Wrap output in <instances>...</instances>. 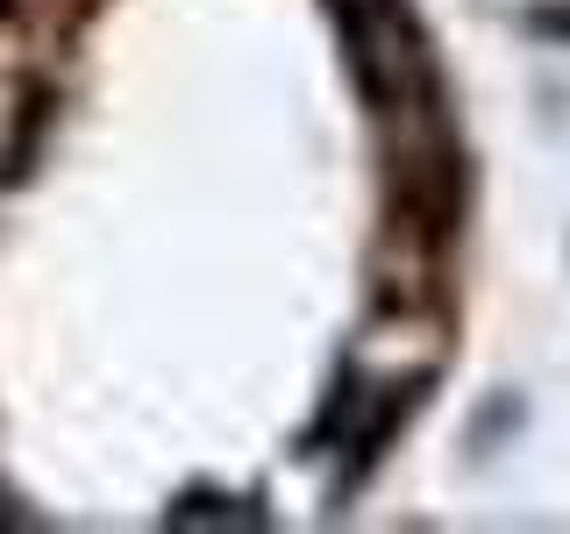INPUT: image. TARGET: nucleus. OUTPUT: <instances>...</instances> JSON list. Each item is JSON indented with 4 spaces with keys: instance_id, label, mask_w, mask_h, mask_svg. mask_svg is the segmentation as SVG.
I'll return each mask as SVG.
<instances>
[{
    "instance_id": "nucleus-1",
    "label": "nucleus",
    "mask_w": 570,
    "mask_h": 534,
    "mask_svg": "<svg viewBox=\"0 0 570 534\" xmlns=\"http://www.w3.org/2000/svg\"><path fill=\"white\" fill-rule=\"evenodd\" d=\"M335 22H343L356 86H364V100L379 107V115H392V107L414 100L421 43H414V22H406L400 0H335Z\"/></svg>"
}]
</instances>
